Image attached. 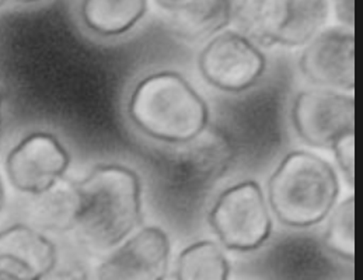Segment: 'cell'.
I'll return each mask as SVG.
<instances>
[{"label": "cell", "instance_id": "cell-1", "mask_svg": "<svg viewBox=\"0 0 363 280\" xmlns=\"http://www.w3.org/2000/svg\"><path fill=\"white\" fill-rule=\"evenodd\" d=\"M76 188L80 208L74 230L89 250L117 248L142 222V186L133 169L101 164L79 181Z\"/></svg>", "mask_w": 363, "mask_h": 280}, {"label": "cell", "instance_id": "cell-2", "mask_svg": "<svg viewBox=\"0 0 363 280\" xmlns=\"http://www.w3.org/2000/svg\"><path fill=\"white\" fill-rule=\"evenodd\" d=\"M132 123L146 136L170 146L184 143L208 126V107L195 89L176 72L143 77L128 101Z\"/></svg>", "mask_w": 363, "mask_h": 280}, {"label": "cell", "instance_id": "cell-3", "mask_svg": "<svg viewBox=\"0 0 363 280\" xmlns=\"http://www.w3.org/2000/svg\"><path fill=\"white\" fill-rule=\"evenodd\" d=\"M338 195L337 172L310 152L289 153L268 181L269 209L289 227L321 223L335 208Z\"/></svg>", "mask_w": 363, "mask_h": 280}, {"label": "cell", "instance_id": "cell-4", "mask_svg": "<svg viewBox=\"0 0 363 280\" xmlns=\"http://www.w3.org/2000/svg\"><path fill=\"white\" fill-rule=\"evenodd\" d=\"M327 17L324 0H242L232 1L230 23L254 45L291 48L307 45Z\"/></svg>", "mask_w": 363, "mask_h": 280}, {"label": "cell", "instance_id": "cell-5", "mask_svg": "<svg viewBox=\"0 0 363 280\" xmlns=\"http://www.w3.org/2000/svg\"><path fill=\"white\" fill-rule=\"evenodd\" d=\"M209 222L225 247L242 252L259 248L272 228L268 202L255 181H244L222 192Z\"/></svg>", "mask_w": 363, "mask_h": 280}, {"label": "cell", "instance_id": "cell-6", "mask_svg": "<svg viewBox=\"0 0 363 280\" xmlns=\"http://www.w3.org/2000/svg\"><path fill=\"white\" fill-rule=\"evenodd\" d=\"M69 164L70 156L57 136L33 132L7 153L4 169L16 191L34 196L61 182Z\"/></svg>", "mask_w": 363, "mask_h": 280}, {"label": "cell", "instance_id": "cell-7", "mask_svg": "<svg viewBox=\"0 0 363 280\" xmlns=\"http://www.w3.org/2000/svg\"><path fill=\"white\" fill-rule=\"evenodd\" d=\"M205 80L216 89L239 93L252 87L265 70L262 52L238 31L213 37L198 59Z\"/></svg>", "mask_w": 363, "mask_h": 280}, {"label": "cell", "instance_id": "cell-8", "mask_svg": "<svg viewBox=\"0 0 363 280\" xmlns=\"http://www.w3.org/2000/svg\"><path fill=\"white\" fill-rule=\"evenodd\" d=\"M292 122L307 145L331 149L340 138L355 132L354 97L324 89L302 91L292 107Z\"/></svg>", "mask_w": 363, "mask_h": 280}, {"label": "cell", "instance_id": "cell-9", "mask_svg": "<svg viewBox=\"0 0 363 280\" xmlns=\"http://www.w3.org/2000/svg\"><path fill=\"white\" fill-rule=\"evenodd\" d=\"M170 265V240L156 225L133 233L103 261L99 280H164Z\"/></svg>", "mask_w": 363, "mask_h": 280}, {"label": "cell", "instance_id": "cell-10", "mask_svg": "<svg viewBox=\"0 0 363 280\" xmlns=\"http://www.w3.org/2000/svg\"><path fill=\"white\" fill-rule=\"evenodd\" d=\"M303 74L324 90L352 91L355 87V37L347 27L320 31L304 48Z\"/></svg>", "mask_w": 363, "mask_h": 280}, {"label": "cell", "instance_id": "cell-11", "mask_svg": "<svg viewBox=\"0 0 363 280\" xmlns=\"http://www.w3.org/2000/svg\"><path fill=\"white\" fill-rule=\"evenodd\" d=\"M169 162L185 184L209 185L220 179L235 160V146L219 128H205L184 143L173 145Z\"/></svg>", "mask_w": 363, "mask_h": 280}, {"label": "cell", "instance_id": "cell-12", "mask_svg": "<svg viewBox=\"0 0 363 280\" xmlns=\"http://www.w3.org/2000/svg\"><path fill=\"white\" fill-rule=\"evenodd\" d=\"M166 26L185 41H202L222 31L232 20V1H157Z\"/></svg>", "mask_w": 363, "mask_h": 280}, {"label": "cell", "instance_id": "cell-13", "mask_svg": "<svg viewBox=\"0 0 363 280\" xmlns=\"http://www.w3.org/2000/svg\"><path fill=\"white\" fill-rule=\"evenodd\" d=\"M0 257L10 258L30 271L38 280H45L57 268V245L45 233L27 223H16L0 231Z\"/></svg>", "mask_w": 363, "mask_h": 280}, {"label": "cell", "instance_id": "cell-14", "mask_svg": "<svg viewBox=\"0 0 363 280\" xmlns=\"http://www.w3.org/2000/svg\"><path fill=\"white\" fill-rule=\"evenodd\" d=\"M79 192L76 184L62 179L48 191L30 196L28 223L43 233L74 230L79 216Z\"/></svg>", "mask_w": 363, "mask_h": 280}, {"label": "cell", "instance_id": "cell-15", "mask_svg": "<svg viewBox=\"0 0 363 280\" xmlns=\"http://www.w3.org/2000/svg\"><path fill=\"white\" fill-rule=\"evenodd\" d=\"M146 10L145 0H86L80 4V18L100 37H118L132 30Z\"/></svg>", "mask_w": 363, "mask_h": 280}, {"label": "cell", "instance_id": "cell-16", "mask_svg": "<svg viewBox=\"0 0 363 280\" xmlns=\"http://www.w3.org/2000/svg\"><path fill=\"white\" fill-rule=\"evenodd\" d=\"M229 262L212 241L188 245L179 258L177 280H228Z\"/></svg>", "mask_w": 363, "mask_h": 280}, {"label": "cell", "instance_id": "cell-17", "mask_svg": "<svg viewBox=\"0 0 363 280\" xmlns=\"http://www.w3.org/2000/svg\"><path fill=\"white\" fill-rule=\"evenodd\" d=\"M325 231V244L337 255L344 259L354 261L355 257V198L354 195L344 199L333 209Z\"/></svg>", "mask_w": 363, "mask_h": 280}, {"label": "cell", "instance_id": "cell-18", "mask_svg": "<svg viewBox=\"0 0 363 280\" xmlns=\"http://www.w3.org/2000/svg\"><path fill=\"white\" fill-rule=\"evenodd\" d=\"M335 155L338 167L344 172L347 181L354 186L355 179V132L340 138L331 147Z\"/></svg>", "mask_w": 363, "mask_h": 280}, {"label": "cell", "instance_id": "cell-19", "mask_svg": "<svg viewBox=\"0 0 363 280\" xmlns=\"http://www.w3.org/2000/svg\"><path fill=\"white\" fill-rule=\"evenodd\" d=\"M0 280H38L30 271L10 258L0 257Z\"/></svg>", "mask_w": 363, "mask_h": 280}, {"label": "cell", "instance_id": "cell-20", "mask_svg": "<svg viewBox=\"0 0 363 280\" xmlns=\"http://www.w3.org/2000/svg\"><path fill=\"white\" fill-rule=\"evenodd\" d=\"M335 13L344 27H350V30L354 27V0H341L335 4Z\"/></svg>", "mask_w": 363, "mask_h": 280}, {"label": "cell", "instance_id": "cell-21", "mask_svg": "<svg viewBox=\"0 0 363 280\" xmlns=\"http://www.w3.org/2000/svg\"><path fill=\"white\" fill-rule=\"evenodd\" d=\"M4 205H6V188H4V182H3V178L0 174V215L4 209Z\"/></svg>", "mask_w": 363, "mask_h": 280}, {"label": "cell", "instance_id": "cell-22", "mask_svg": "<svg viewBox=\"0 0 363 280\" xmlns=\"http://www.w3.org/2000/svg\"><path fill=\"white\" fill-rule=\"evenodd\" d=\"M60 280H83L80 279L79 276H73V275H70V276H66V278H61Z\"/></svg>", "mask_w": 363, "mask_h": 280}, {"label": "cell", "instance_id": "cell-23", "mask_svg": "<svg viewBox=\"0 0 363 280\" xmlns=\"http://www.w3.org/2000/svg\"><path fill=\"white\" fill-rule=\"evenodd\" d=\"M0 129H1V97H0Z\"/></svg>", "mask_w": 363, "mask_h": 280}, {"label": "cell", "instance_id": "cell-24", "mask_svg": "<svg viewBox=\"0 0 363 280\" xmlns=\"http://www.w3.org/2000/svg\"><path fill=\"white\" fill-rule=\"evenodd\" d=\"M1 6H3V1H0V7H1Z\"/></svg>", "mask_w": 363, "mask_h": 280}]
</instances>
